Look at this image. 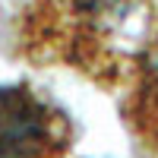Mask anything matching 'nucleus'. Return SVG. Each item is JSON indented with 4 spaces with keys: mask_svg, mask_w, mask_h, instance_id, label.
Masks as SVG:
<instances>
[{
    "mask_svg": "<svg viewBox=\"0 0 158 158\" xmlns=\"http://www.w3.org/2000/svg\"><path fill=\"white\" fill-rule=\"evenodd\" d=\"M70 114L32 85H0V158H70Z\"/></svg>",
    "mask_w": 158,
    "mask_h": 158,
    "instance_id": "obj_1",
    "label": "nucleus"
},
{
    "mask_svg": "<svg viewBox=\"0 0 158 158\" xmlns=\"http://www.w3.org/2000/svg\"><path fill=\"white\" fill-rule=\"evenodd\" d=\"M123 123L139 146L158 152V35L133 57L123 79Z\"/></svg>",
    "mask_w": 158,
    "mask_h": 158,
    "instance_id": "obj_2",
    "label": "nucleus"
}]
</instances>
